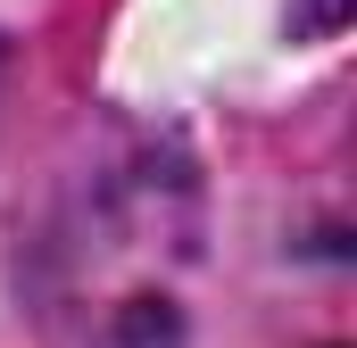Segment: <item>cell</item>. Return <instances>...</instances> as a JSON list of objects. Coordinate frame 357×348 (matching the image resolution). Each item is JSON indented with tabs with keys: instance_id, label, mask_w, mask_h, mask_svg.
<instances>
[]
</instances>
